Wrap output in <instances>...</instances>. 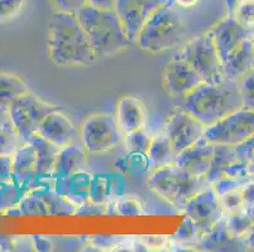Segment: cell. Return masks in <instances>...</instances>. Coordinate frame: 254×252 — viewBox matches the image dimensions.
I'll use <instances>...</instances> for the list:
<instances>
[{"label":"cell","mask_w":254,"mask_h":252,"mask_svg":"<svg viewBox=\"0 0 254 252\" xmlns=\"http://www.w3.org/2000/svg\"><path fill=\"white\" fill-rule=\"evenodd\" d=\"M82 148L90 154H103L123 144L124 133L120 130L115 115L95 114L82 124Z\"/></svg>","instance_id":"8"},{"label":"cell","mask_w":254,"mask_h":252,"mask_svg":"<svg viewBox=\"0 0 254 252\" xmlns=\"http://www.w3.org/2000/svg\"><path fill=\"white\" fill-rule=\"evenodd\" d=\"M24 189L14 182L0 187V213H5L10 208L19 205L25 196Z\"/></svg>","instance_id":"27"},{"label":"cell","mask_w":254,"mask_h":252,"mask_svg":"<svg viewBox=\"0 0 254 252\" xmlns=\"http://www.w3.org/2000/svg\"><path fill=\"white\" fill-rule=\"evenodd\" d=\"M84 150L73 144L61 149L53 173L56 174L59 173L64 177H70L73 170L78 168V165L84 160Z\"/></svg>","instance_id":"25"},{"label":"cell","mask_w":254,"mask_h":252,"mask_svg":"<svg viewBox=\"0 0 254 252\" xmlns=\"http://www.w3.org/2000/svg\"><path fill=\"white\" fill-rule=\"evenodd\" d=\"M243 107L238 81L225 80L220 82H202L193 91L184 97L181 108L209 128L233 111Z\"/></svg>","instance_id":"2"},{"label":"cell","mask_w":254,"mask_h":252,"mask_svg":"<svg viewBox=\"0 0 254 252\" xmlns=\"http://www.w3.org/2000/svg\"><path fill=\"white\" fill-rule=\"evenodd\" d=\"M115 119L124 135L142 130L147 121V110L142 100L135 96H124L117 103Z\"/></svg>","instance_id":"17"},{"label":"cell","mask_w":254,"mask_h":252,"mask_svg":"<svg viewBox=\"0 0 254 252\" xmlns=\"http://www.w3.org/2000/svg\"><path fill=\"white\" fill-rule=\"evenodd\" d=\"M242 196H243L246 208L254 207V180L248 179L242 186Z\"/></svg>","instance_id":"35"},{"label":"cell","mask_w":254,"mask_h":252,"mask_svg":"<svg viewBox=\"0 0 254 252\" xmlns=\"http://www.w3.org/2000/svg\"><path fill=\"white\" fill-rule=\"evenodd\" d=\"M13 159V182L18 186L28 187L36 174V150L29 142L18 148L11 155Z\"/></svg>","instance_id":"19"},{"label":"cell","mask_w":254,"mask_h":252,"mask_svg":"<svg viewBox=\"0 0 254 252\" xmlns=\"http://www.w3.org/2000/svg\"><path fill=\"white\" fill-rule=\"evenodd\" d=\"M56 11L76 14L87 4V0H52Z\"/></svg>","instance_id":"32"},{"label":"cell","mask_w":254,"mask_h":252,"mask_svg":"<svg viewBox=\"0 0 254 252\" xmlns=\"http://www.w3.org/2000/svg\"><path fill=\"white\" fill-rule=\"evenodd\" d=\"M148 186L175 208L182 209L187 202L211 184L205 177H196L176 164L152 170Z\"/></svg>","instance_id":"4"},{"label":"cell","mask_w":254,"mask_h":252,"mask_svg":"<svg viewBox=\"0 0 254 252\" xmlns=\"http://www.w3.org/2000/svg\"><path fill=\"white\" fill-rule=\"evenodd\" d=\"M205 125L193 115L180 107L167 117L163 133L168 136L177 154L192 147L204 138Z\"/></svg>","instance_id":"11"},{"label":"cell","mask_w":254,"mask_h":252,"mask_svg":"<svg viewBox=\"0 0 254 252\" xmlns=\"http://www.w3.org/2000/svg\"><path fill=\"white\" fill-rule=\"evenodd\" d=\"M254 135V110L240 107L205 129L204 140L237 147Z\"/></svg>","instance_id":"9"},{"label":"cell","mask_w":254,"mask_h":252,"mask_svg":"<svg viewBox=\"0 0 254 252\" xmlns=\"http://www.w3.org/2000/svg\"><path fill=\"white\" fill-rule=\"evenodd\" d=\"M201 0H172V3L175 5H179L180 8H184V9H190L193 8V6L197 5Z\"/></svg>","instance_id":"39"},{"label":"cell","mask_w":254,"mask_h":252,"mask_svg":"<svg viewBox=\"0 0 254 252\" xmlns=\"http://www.w3.org/2000/svg\"><path fill=\"white\" fill-rule=\"evenodd\" d=\"M119 213L120 214H128V216H134V214L142 213L140 211V204L135 201H123L119 204Z\"/></svg>","instance_id":"36"},{"label":"cell","mask_w":254,"mask_h":252,"mask_svg":"<svg viewBox=\"0 0 254 252\" xmlns=\"http://www.w3.org/2000/svg\"><path fill=\"white\" fill-rule=\"evenodd\" d=\"M27 0H0V22L15 17Z\"/></svg>","instance_id":"31"},{"label":"cell","mask_w":254,"mask_h":252,"mask_svg":"<svg viewBox=\"0 0 254 252\" xmlns=\"http://www.w3.org/2000/svg\"><path fill=\"white\" fill-rule=\"evenodd\" d=\"M238 85L242 94L243 107L254 110V69L238 80Z\"/></svg>","instance_id":"30"},{"label":"cell","mask_w":254,"mask_h":252,"mask_svg":"<svg viewBox=\"0 0 254 252\" xmlns=\"http://www.w3.org/2000/svg\"><path fill=\"white\" fill-rule=\"evenodd\" d=\"M76 15L99 59L118 54L131 45L122 19L114 9L105 10L86 4Z\"/></svg>","instance_id":"3"},{"label":"cell","mask_w":254,"mask_h":252,"mask_svg":"<svg viewBox=\"0 0 254 252\" xmlns=\"http://www.w3.org/2000/svg\"><path fill=\"white\" fill-rule=\"evenodd\" d=\"M8 120V110L5 107H3V106H0V125H3Z\"/></svg>","instance_id":"41"},{"label":"cell","mask_w":254,"mask_h":252,"mask_svg":"<svg viewBox=\"0 0 254 252\" xmlns=\"http://www.w3.org/2000/svg\"><path fill=\"white\" fill-rule=\"evenodd\" d=\"M254 69V42L248 39L223 62V75L228 80L238 81Z\"/></svg>","instance_id":"18"},{"label":"cell","mask_w":254,"mask_h":252,"mask_svg":"<svg viewBox=\"0 0 254 252\" xmlns=\"http://www.w3.org/2000/svg\"><path fill=\"white\" fill-rule=\"evenodd\" d=\"M209 32L223 62L240 45H243L248 39L254 38V29L242 25L229 13L224 19L216 23Z\"/></svg>","instance_id":"14"},{"label":"cell","mask_w":254,"mask_h":252,"mask_svg":"<svg viewBox=\"0 0 254 252\" xmlns=\"http://www.w3.org/2000/svg\"><path fill=\"white\" fill-rule=\"evenodd\" d=\"M249 212L252 214V219H253V223H252V231H251V235H249L248 240H247V245L248 247H254V207L248 208Z\"/></svg>","instance_id":"40"},{"label":"cell","mask_w":254,"mask_h":252,"mask_svg":"<svg viewBox=\"0 0 254 252\" xmlns=\"http://www.w3.org/2000/svg\"><path fill=\"white\" fill-rule=\"evenodd\" d=\"M24 143L27 142L23 140L9 120L0 125V155H13Z\"/></svg>","instance_id":"26"},{"label":"cell","mask_w":254,"mask_h":252,"mask_svg":"<svg viewBox=\"0 0 254 252\" xmlns=\"http://www.w3.org/2000/svg\"><path fill=\"white\" fill-rule=\"evenodd\" d=\"M87 4L99 9L112 10V9L115 8L117 0H87Z\"/></svg>","instance_id":"37"},{"label":"cell","mask_w":254,"mask_h":252,"mask_svg":"<svg viewBox=\"0 0 254 252\" xmlns=\"http://www.w3.org/2000/svg\"><path fill=\"white\" fill-rule=\"evenodd\" d=\"M252 223H253V219H252V214L248 208L234 212V213H228L225 216V225L228 232L234 239L244 241L246 244L249 235H251Z\"/></svg>","instance_id":"24"},{"label":"cell","mask_w":254,"mask_h":252,"mask_svg":"<svg viewBox=\"0 0 254 252\" xmlns=\"http://www.w3.org/2000/svg\"><path fill=\"white\" fill-rule=\"evenodd\" d=\"M172 0H117L114 10L117 11L129 41L135 43L144 23L165 5H172Z\"/></svg>","instance_id":"12"},{"label":"cell","mask_w":254,"mask_h":252,"mask_svg":"<svg viewBox=\"0 0 254 252\" xmlns=\"http://www.w3.org/2000/svg\"><path fill=\"white\" fill-rule=\"evenodd\" d=\"M151 142V136L145 133L144 129H142V130L126 134L124 135L123 145L127 151H128V154H143V155H147Z\"/></svg>","instance_id":"28"},{"label":"cell","mask_w":254,"mask_h":252,"mask_svg":"<svg viewBox=\"0 0 254 252\" xmlns=\"http://www.w3.org/2000/svg\"><path fill=\"white\" fill-rule=\"evenodd\" d=\"M59 108V106L42 100L33 92H28L9 106L8 119L23 140L29 142L38 134L46 117Z\"/></svg>","instance_id":"7"},{"label":"cell","mask_w":254,"mask_h":252,"mask_svg":"<svg viewBox=\"0 0 254 252\" xmlns=\"http://www.w3.org/2000/svg\"><path fill=\"white\" fill-rule=\"evenodd\" d=\"M215 155L212 160V165L210 172L207 173L206 179L210 184L215 183L221 178L228 168L232 165L234 161L238 160L237 152H235V147L230 145H219L215 144Z\"/></svg>","instance_id":"23"},{"label":"cell","mask_w":254,"mask_h":252,"mask_svg":"<svg viewBox=\"0 0 254 252\" xmlns=\"http://www.w3.org/2000/svg\"><path fill=\"white\" fill-rule=\"evenodd\" d=\"M13 182V159L11 155H0V187Z\"/></svg>","instance_id":"33"},{"label":"cell","mask_w":254,"mask_h":252,"mask_svg":"<svg viewBox=\"0 0 254 252\" xmlns=\"http://www.w3.org/2000/svg\"><path fill=\"white\" fill-rule=\"evenodd\" d=\"M253 42H254V38H253Z\"/></svg>","instance_id":"42"},{"label":"cell","mask_w":254,"mask_h":252,"mask_svg":"<svg viewBox=\"0 0 254 252\" xmlns=\"http://www.w3.org/2000/svg\"><path fill=\"white\" fill-rule=\"evenodd\" d=\"M182 212L197 228L200 239L214 230V227L226 216L218 193L211 186L191 198L182 208Z\"/></svg>","instance_id":"10"},{"label":"cell","mask_w":254,"mask_h":252,"mask_svg":"<svg viewBox=\"0 0 254 252\" xmlns=\"http://www.w3.org/2000/svg\"><path fill=\"white\" fill-rule=\"evenodd\" d=\"M28 92H31L28 85L19 76L0 72V106L8 110L11 103Z\"/></svg>","instance_id":"22"},{"label":"cell","mask_w":254,"mask_h":252,"mask_svg":"<svg viewBox=\"0 0 254 252\" xmlns=\"http://www.w3.org/2000/svg\"><path fill=\"white\" fill-rule=\"evenodd\" d=\"M204 82L191 64L173 55L163 71V89L171 97H186Z\"/></svg>","instance_id":"13"},{"label":"cell","mask_w":254,"mask_h":252,"mask_svg":"<svg viewBox=\"0 0 254 252\" xmlns=\"http://www.w3.org/2000/svg\"><path fill=\"white\" fill-rule=\"evenodd\" d=\"M47 48L55 66H91L98 61L90 39L77 15L56 11L51 17L47 31Z\"/></svg>","instance_id":"1"},{"label":"cell","mask_w":254,"mask_h":252,"mask_svg":"<svg viewBox=\"0 0 254 252\" xmlns=\"http://www.w3.org/2000/svg\"><path fill=\"white\" fill-rule=\"evenodd\" d=\"M175 57L191 64L204 82L215 83L225 80L223 75V61L209 31L184 43Z\"/></svg>","instance_id":"6"},{"label":"cell","mask_w":254,"mask_h":252,"mask_svg":"<svg viewBox=\"0 0 254 252\" xmlns=\"http://www.w3.org/2000/svg\"><path fill=\"white\" fill-rule=\"evenodd\" d=\"M36 150V174L37 177L52 174L59 159L61 148L46 140L43 136L36 134L29 140Z\"/></svg>","instance_id":"20"},{"label":"cell","mask_w":254,"mask_h":252,"mask_svg":"<svg viewBox=\"0 0 254 252\" xmlns=\"http://www.w3.org/2000/svg\"><path fill=\"white\" fill-rule=\"evenodd\" d=\"M235 152H237L238 159L243 161L248 160L254 154V135L252 138H249L248 140H246L244 143H242V144L237 145L235 147Z\"/></svg>","instance_id":"34"},{"label":"cell","mask_w":254,"mask_h":252,"mask_svg":"<svg viewBox=\"0 0 254 252\" xmlns=\"http://www.w3.org/2000/svg\"><path fill=\"white\" fill-rule=\"evenodd\" d=\"M229 14L242 25L254 29V0H237Z\"/></svg>","instance_id":"29"},{"label":"cell","mask_w":254,"mask_h":252,"mask_svg":"<svg viewBox=\"0 0 254 252\" xmlns=\"http://www.w3.org/2000/svg\"><path fill=\"white\" fill-rule=\"evenodd\" d=\"M38 134L61 149L73 144L77 138L75 125L67 115L62 112L61 108L55 110L46 117Z\"/></svg>","instance_id":"16"},{"label":"cell","mask_w":254,"mask_h":252,"mask_svg":"<svg viewBox=\"0 0 254 252\" xmlns=\"http://www.w3.org/2000/svg\"><path fill=\"white\" fill-rule=\"evenodd\" d=\"M216 145L201 139L200 142L193 144L180 152L176 159V165L196 177H205L210 172L215 155Z\"/></svg>","instance_id":"15"},{"label":"cell","mask_w":254,"mask_h":252,"mask_svg":"<svg viewBox=\"0 0 254 252\" xmlns=\"http://www.w3.org/2000/svg\"><path fill=\"white\" fill-rule=\"evenodd\" d=\"M5 250H14V237L13 236L0 235V251Z\"/></svg>","instance_id":"38"},{"label":"cell","mask_w":254,"mask_h":252,"mask_svg":"<svg viewBox=\"0 0 254 252\" xmlns=\"http://www.w3.org/2000/svg\"><path fill=\"white\" fill-rule=\"evenodd\" d=\"M177 154L172 143L168 139V136L165 133L156 135L152 138L151 145H149L148 156L149 161V169L156 170L162 166L171 165V164L176 163Z\"/></svg>","instance_id":"21"},{"label":"cell","mask_w":254,"mask_h":252,"mask_svg":"<svg viewBox=\"0 0 254 252\" xmlns=\"http://www.w3.org/2000/svg\"><path fill=\"white\" fill-rule=\"evenodd\" d=\"M185 36L186 27L180 13L172 5H165L144 23L135 43L145 52L161 53L181 45Z\"/></svg>","instance_id":"5"}]
</instances>
